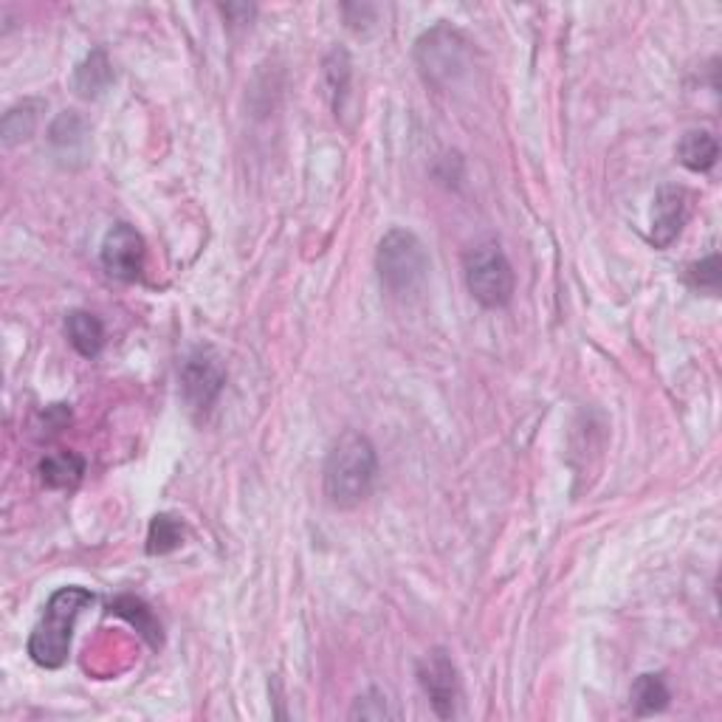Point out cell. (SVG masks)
I'll use <instances>...</instances> for the list:
<instances>
[{"instance_id": "1", "label": "cell", "mask_w": 722, "mask_h": 722, "mask_svg": "<svg viewBox=\"0 0 722 722\" xmlns=\"http://www.w3.org/2000/svg\"><path fill=\"white\" fill-rule=\"evenodd\" d=\"M378 475L376 447L361 433H345L327 452L325 497L336 508H356L373 491Z\"/></svg>"}, {"instance_id": "2", "label": "cell", "mask_w": 722, "mask_h": 722, "mask_svg": "<svg viewBox=\"0 0 722 722\" xmlns=\"http://www.w3.org/2000/svg\"><path fill=\"white\" fill-rule=\"evenodd\" d=\"M91 604L93 593L86 588H63L51 595L29 635V658L43 669H60L72 652L74 623Z\"/></svg>"}, {"instance_id": "3", "label": "cell", "mask_w": 722, "mask_h": 722, "mask_svg": "<svg viewBox=\"0 0 722 722\" xmlns=\"http://www.w3.org/2000/svg\"><path fill=\"white\" fill-rule=\"evenodd\" d=\"M376 271L384 288L396 297L415 294L429 274V255L418 234L407 229H392L384 234L376 252Z\"/></svg>"}, {"instance_id": "4", "label": "cell", "mask_w": 722, "mask_h": 722, "mask_svg": "<svg viewBox=\"0 0 722 722\" xmlns=\"http://www.w3.org/2000/svg\"><path fill=\"white\" fill-rule=\"evenodd\" d=\"M468 294L482 308H505L514 297V269L500 243H477L463 257Z\"/></svg>"}, {"instance_id": "5", "label": "cell", "mask_w": 722, "mask_h": 722, "mask_svg": "<svg viewBox=\"0 0 722 722\" xmlns=\"http://www.w3.org/2000/svg\"><path fill=\"white\" fill-rule=\"evenodd\" d=\"M415 60L426 82L433 86H449L466 72L468 63V40L457 29L440 23L426 31L415 46Z\"/></svg>"}, {"instance_id": "6", "label": "cell", "mask_w": 722, "mask_h": 722, "mask_svg": "<svg viewBox=\"0 0 722 722\" xmlns=\"http://www.w3.org/2000/svg\"><path fill=\"white\" fill-rule=\"evenodd\" d=\"M227 384V364L212 347H195L181 364V392L192 410L206 412Z\"/></svg>"}, {"instance_id": "7", "label": "cell", "mask_w": 722, "mask_h": 722, "mask_svg": "<svg viewBox=\"0 0 722 722\" xmlns=\"http://www.w3.org/2000/svg\"><path fill=\"white\" fill-rule=\"evenodd\" d=\"M418 683L440 720H452L457 714L461 680H457V669H454L447 649L426 652L424 660L418 663Z\"/></svg>"}, {"instance_id": "8", "label": "cell", "mask_w": 722, "mask_h": 722, "mask_svg": "<svg viewBox=\"0 0 722 722\" xmlns=\"http://www.w3.org/2000/svg\"><path fill=\"white\" fill-rule=\"evenodd\" d=\"M102 269L107 276H114L119 283H136L144 271V241L128 223H116L105 234L100 252Z\"/></svg>"}, {"instance_id": "9", "label": "cell", "mask_w": 722, "mask_h": 722, "mask_svg": "<svg viewBox=\"0 0 722 722\" xmlns=\"http://www.w3.org/2000/svg\"><path fill=\"white\" fill-rule=\"evenodd\" d=\"M688 218V192L683 186L666 184L655 195L652 206V232L649 241L655 248L672 246L678 234L683 232V223Z\"/></svg>"}, {"instance_id": "10", "label": "cell", "mask_w": 722, "mask_h": 722, "mask_svg": "<svg viewBox=\"0 0 722 722\" xmlns=\"http://www.w3.org/2000/svg\"><path fill=\"white\" fill-rule=\"evenodd\" d=\"M65 336L82 359H96L105 347V325L88 311H72L65 317Z\"/></svg>"}, {"instance_id": "11", "label": "cell", "mask_w": 722, "mask_h": 722, "mask_svg": "<svg viewBox=\"0 0 722 722\" xmlns=\"http://www.w3.org/2000/svg\"><path fill=\"white\" fill-rule=\"evenodd\" d=\"M678 158L680 164L692 172H706L711 170L720 158V142L714 133L708 130H688L678 144Z\"/></svg>"}, {"instance_id": "12", "label": "cell", "mask_w": 722, "mask_h": 722, "mask_svg": "<svg viewBox=\"0 0 722 722\" xmlns=\"http://www.w3.org/2000/svg\"><path fill=\"white\" fill-rule=\"evenodd\" d=\"M114 82V68L107 63L105 51H91L86 57V63L77 65L74 72V91L82 96V100H96L102 93L111 88Z\"/></svg>"}, {"instance_id": "13", "label": "cell", "mask_w": 722, "mask_h": 722, "mask_svg": "<svg viewBox=\"0 0 722 722\" xmlns=\"http://www.w3.org/2000/svg\"><path fill=\"white\" fill-rule=\"evenodd\" d=\"M111 613L119 618H125L128 623H133L136 632L142 637H147L150 646H162L164 635H162V623H158L156 613L142 602V598H136V595H119L111 602Z\"/></svg>"}, {"instance_id": "14", "label": "cell", "mask_w": 722, "mask_h": 722, "mask_svg": "<svg viewBox=\"0 0 722 722\" xmlns=\"http://www.w3.org/2000/svg\"><path fill=\"white\" fill-rule=\"evenodd\" d=\"M86 475V461L74 452H54L40 463V477L49 489H77Z\"/></svg>"}, {"instance_id": "15", "label": "cell", "mask_w": 722, "mask_h": 722, "mask_svg": "<svg viewBox=\"0 0 722 722\" xmlns=\"http://www.w3.org/2000/svg\"><path fill=\"white\" fill-rule=\"evenodd\" d=\"M632 708H635V714L646 717V714H658L669 706L672 700V692L666 686L663 674H641V678L632 683L630 692Z\"/></svg>"}, {"instance_id": "16", "label": "cell", "mask_w": 722, "mask_h": 722, "mask_svg": "<svg viewBox=\"0 0 722 722\" xmlns=\"http://www.w3.org/2000/svg\"><path fill=\"white\" fill-rule=\"evenodd\" d=\"M350 77H353V68H350V54L336 46V49H333L325 57V86H327V93H331V102H333V111H336V116H339L341 105H345V100H347V93H350Z\"/></svg>"}, {"instance_id": "17", "label": "cell", "mask_w": 722, "mask_h": 722, "mask_svg": "<svg viewBox=\"0 0 722 722\" xmlns=\"http://www.w3.org/2000/svg\"><path fill=\"white\" fill-rule=\"evenodd\" d=\"M184 545V523L172 514H158L150 523L147 553L150 556H167Z\"/></svg>"}, {"instance_id": "18", "label": "cell", "mask_w": 722, "mask_h": 722, "mask_svg": "<svg viewBox=\"0 0 722 722\" xmlns=\"http://www.w3.org/2000/svg\"><path fill=\"white\" fill-rule=\"evenodd\" d=\"M37 125V102H23V105L12 107L7 116H3V142L7 147L17 142H26L31 133H35Z\"/></svg>"}, {"instance_id": "19", "label": "cell", "mask_w": 722, "mask_h": 722, "mask_svg": "<svg viewBox=\"0 0 722 722\" xmlns=\"http://www.w3.org/2000/svg\"><path fill=\"white\" fill-rule=\"evenodd\" d=\"M720 255H711L706 260L694 262L688 266V283L697 291H708V294H717L720 291Z\"/></svg>"}, {"instance_id": "20", "label": "cell", "mask_w": 722, "mask_h": 722, "mask_svg": "<svg viewBox=\"0 0 722 722\" xmlns=\"http://www.w3.org/2000/svg\"><path fill=\"white\" fill-rule=\"evenodd\" d=\"M57 121L65 128V133L60 128H51V144L54 147L74 150L77 144H86V121L79 119L77 114H63Z\"/></svg>"}]
</instances>
